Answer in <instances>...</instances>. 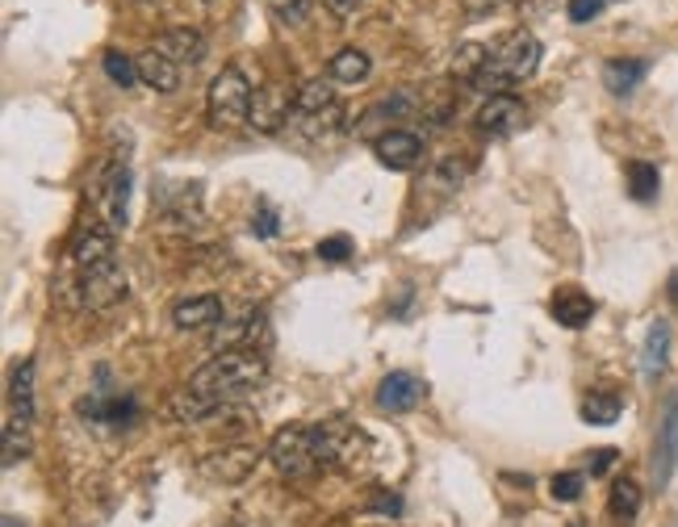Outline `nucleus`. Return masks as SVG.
<instances>
[{
    "label": "nucleus",
    "mask_w": 678,
    "mask_h": 527,
    "mask_svg": "<svg viewBox=\"0 0 678 527\" xmlns=\"http://www.w3.org/2000/svg\"><path fill=\"white\" fill-rule=\"evenodd\" d=\"M666 360H670V322H649V336H645V348H641V373L649 381H657L666 373Z\"/></svg>",
    "instance_id": "nucleus-20"
},
{
    "label": "nucleus",
    "mask_w": 678,
    "mask_h": 527,
    "mask_svg": "<svg viewBox=\"0 0 678 527\" xmlns=\"http://www.w3.org/2000/svg\"><path fill=\"white\" fill-rule=\"evenodd\" d=\"M318 260H322V264H343V260H352V239H348V234L322 239V243H318Z\"/></svg>",
    "instance_id": "nucleus-35"
},
{
    "label": "nucleus",
    "mask_w": 678,
    "mask_h": 527,
    "mask_svg": "<svg viewBox=\"0 0 678 527\" xmlns=\"http://www.w3.org/2000/svg\"><path fill=\"white\" fill-rule=\"evenodd\" d=\"M615 461H620L615 448H594L591 457H587V469H591V477H603V473H612Z\"/></svg>",
    "instance_id": "nucleus-38"
},
{
    "label": "nucleus",
    "mask_w": 678,
    "mask_h": 527,
    "mask_svg": "<svg viewBox=\"0 0 678 527\" xmlns=\"http://www.w3.org/2000/svg\"><path fill=\"white\" fill-rule=\"evenodd\" d=\"M252 101L255 92L248 85V76H243V67H222L218 76H214L210 85V101H206V113H210V127L214 130H231V127H243L248 118H252Z\"/></svg>",
    "instance_id": "nucleus-5"
},
{
    "label": "nucleus",
    "mask_w": 678,
    "mask_h": 527,
    "mask_svg": "<svg viewBox=\"0 0 678 527\" xmlns=\"http://www.w3.org/2000/svg\"><path fill=\"white\" fill-rule=\"evenodd\" d=\"M620 410H624V402H620V394H612V389H594V394L582 398V419L591 422V427L615 422L620 419Z\"/></svg>",
    "instance_id": "nucleus-27"
},
{
    "label": "nucleus",
    "mask_w": 678,
    "mask_h": 527,
    "mask_svg": "<svg viewBox=\"0 0 678 527\" xmlns=\"http://www.w3.org/2000/svg\"><path fill=\"white\" fill-rule=\"evenodd\" d=\"M155 51H164L172 64H201L206 59V39L197 34V30H189V25H176V30H164L160 39H155Z\"/></svg>",
    "instance_id": "nucleus-17"
},
{
    "label": "nucleus",
    "mask_w": 678,
    "mask_h": 527,
    "mask_svg": "<svg viewBox=\"0 0 678 527\" xmlns=\"http://www.w3.org/2000/svg\"><path fill=\"white\" fill-rule=\"evenodd\" d=\"M461 4H466L469 13H490V9L499 4V0H461Z\"/></svg>",
    "instance_id": "nucleus-43"
},
{
    "label": "nucleus",
    "mask_w": 678,
    "mask_h": 527,
    "mask_svg": "<svg viewBox=\"0 0 678 527\" xmlns=\"http://www.w3.org/2000/svg\"><path fill=\"white\" fill-rule=\"evenodd\" d=\"M645 76H649V59H608L603 67V85L615 97H628Z\"/></svg>",
    "instance_id": "nucleus-22"
},
{
    "label": "nucleus",
    "mask_w": 678,
    "mask_h": 527,
    "mask_svg": "<svg viewBox=\"0 0 678 527\" xmlns=\"http://www.w3.org/2000/svg\"><path fill=\"white\" fill-rule=\"evenodd\" d=\"M252 130H260V134H276L281 127H289L294 122V97L285 92V88L276 85H264L260 92H255L252 101Z\"/></svg>",
    "instance_id": "nucleus-12"
},
{
    "label": "nucleus",
    "mask_w": 678,
    "mask_h": 527,
    "mask_svg": "<svg viewBox=\"0 0 678 527\" xmlns=\"http://www.w3.org/2000/svg\"><path fill=\"white\" fill-rule=\"evenodd\" d=\"M168 415L176 422H206L218 415V402L201 398V394H193V389H181V394H172Z\"/></svg>",
    "instance_id": "nucleus-25"
},
{
    "label": "nucleus",
    "mask_w": 678,
    "mask_h": 527,
    "mask_svg": "<svg viewBox=\"0 0 678 527\" xmlns=\"http://www.w3.org/2000/svg\"><path fill=\"white\" fill-rule=\"evenodd\" d=\"M76 410H80V419L92 422V427H130V422L139 419V402L130 398V394H88V398L76 402Z\"/></svg>",
    "instance_id": "nucleus-9"
},
{
    "label": "nucleus",
    "mask_w": 678,
    "mask_h": 527,
    "mask_svg": "<svg viewBox=\"0 0 678 527\" xmlns=\"http://www.w3.org/2000/svg\"><path fill=\"white\" fill-rule=\"evenodd\" d=\"M25 457H30V419L9 415V419H4V469L22 464Z\"/></svg>",
    "instance_id": "nucleus-30"
},
{
    "label": "nucleus",
    "mask_w": 678,
    "mask_h": 527,
    "mask_svg": "<svg viewBox=\"0 0 678 527\" xmlns=\"http://www.w3.org/2000/svg\"><path fill=\"white\" fill-rule=\"evenodd\" d=\"M461 180H466V164L457 160V155H445V160H436L431 168L424 172V185L419 193H436V197H448V193L461 189Z\"/></svg>",
    "instance_id": "nucleus-23"
},
{
    "label": "nucleus",
    "mask_w": 678,
    "mask_h": 527,
    "mask_svg": "<svg viewBox=\"0 0 678 527\" xmlns=\"http://www.w3.org/2000/svg\"><path fill=\"white\" fill-rule=\"evenodd\" d=\"M373 494H378V498H373V510H390V515H398V510H403V503H398V498H394V490H373Z\"/></svg>",
    "instance_id": "nucleus-41"
},
{
    "label": "nucleus",
    "mask_w": 678,
    "mask_h": 527,
    "mask_svg": "<svg viewBox=\"0 0 678 527\" xmlns=\"http://www.w3.org/2000/svg\"><path fill=\"white\" fill-rule=\"evenodd\" d=\"M570 527H582V524H570Z\"/></svg>",
    "instance_id": "nucleus-44"
},
{
    "label": "nucleus",
    "mask_w": 678,
    "mask_h": 527,
    "mask_svg": "<svg viewBox=\"0 0 678 527\" xmlns=\"http://www.w3.org/2000/svg\"><path fill=\"white\" fill-rule=\"evenodd\" d=\"M276 18H281L285 25H302L306 22V0H289V4L276 0Z\"/></svg>",
    "instance_id": "nucleus-40"
},
{
    "label": "nucleus",
    "mask_w": 678,
    "mask_h": 527,
    "mask_svg": "<svg viewBox=\"0 0 678 527\" xmlns=\"http://www.w3.org/2000/svg\"><path fill=\"white\" fill-rule=\"evenodd\" d=\"M608 510H612V519H620V524H633L636 510H641V485H636L633 477H620V482L612 485Z\"/></svg>",
    "instance_id": "nucleus-29"
},
{
    "label": "nucleus",
    "mask_w": 678,
    "mask_h": 527,
    "mask_svg": "<svg viewBox=\"0 0 678 527\" xmlns=\"http://www.w3.org/2000/svg\"><path fill=\"white\" fill-rule=\"evenodd\" d=\"M424 381L415 377V373H385L382 385H378V410L385 415H406V410H415L419 402H424Z\"/></svg>",
    "instance_id": "nucleus-14"
},
{
    "label": "nucleus",
    "mask_w": 678,
    "mask_h": 527,
    "mask_svg": "<svg viewBox=\"0 0 678 527\" xmlns=\"http://www.w3.org/2000/svg\"><path fill=\"white\" fill-rule=\"evenodd\" d=\"M369 72H373V59L364 51H357V46H343L336 59L327 64V76L336 85H361V80H369Z\"/></svg>",
    "instance_id": "nucleus-24"
},
{
    "label": "nucleus",
    "mask_w": 678,
    "mask_h": 527,
    "mask_svg": "<svg viewBox=\"0 0 678 527\" xmlns=\"http://www.w3.org/2000/svg\"><path fill=\"white\" fill-rule=\"evenodd\" d=\"M322 436H327V461L343 464V469H352V464H361V457L369 452V440H364L361 431H352V427H322Z\"/></svg>",
    "instance_id": "nucleus-18"
},
{
    "label": "nucleus",
    "mask_w": 678,
    "mask_h": 527,
    "mask_svg": "<svg viewBox=\"0 0 678 527\" xmlns=\"http://www.w3.org/2000/svg\"><path fill=\"white\" fill-rule=\"evenodd\" d=\"M88 201H92V218L106 222L109 231H127L130 213V164L127 160H101L92 180H88Z\"/></svg>",
    "instance_id": "nucleus-4"
},
{
    "label": "nucleus",
    "mask_w": 678,
    "mask_h": 527,
    "mask_svg": "<svg viewBox=\"0 0 678 527\" xmlns=\"http://www.w3.org/2000/svg\"><path fill=\"white\" fill-rule=\"evenodd\" d=\"M520 127H524V101L511 97V92H499V97H490L486 106L478 109V130L486 139H507Z\"/></svg>",
    "instance_id": "nucleus-13"
},
{
    "label": "nucleus",
    "mask_w": 678,
    "mask_h": 527,
    "mask_svg": "<svg viewBox=\"0 0 678 527\" xmlns=\"http://www.w3.org/2000/svg\"><path fill=\"white\" fill-rule=\"evenodd\" d=\"M9 415L34 422V360H22L9 377Z\"/></svg>",
    "instance_id": "nucleus-21"
},
{
    "label": "nucleus",
    "mask_w": 678,
    "mask_h": 527,
    "mask_svg": "<svg viewBox=\"0 0 678 527\" xmlns=\"http://www.w3.org/2000/svg\"><path fill=\"white\" fill-rule=\"evenodd\" d=\"M276 231H281V218H276V210L269 201H260V213L252 218V234L255 239H273Z\"/></svg>",
    "instance_id": "nucleus-37"
},
{
    "label": "nucleus",
    "mask_w": 678,
    "mask_h": 527,
    "mask_svg": "<svg viewBox=\"0 0 678 527\" xmlns=\"http://www.w3.org/2000/svg\"><path fill=\"white\" fill-rule=\"evenodd\" d=\"M255 461H260V452L248 448V443H239V448H222V452H214L201 461V477H210L218 485H239L252 477Z\"/></svg>",
    "instance_id": "nucleus-10"
},
{
    "label": "nucleus",
    "mask_w": 678,
    "mask_h": 527,
    "mask_svg": "<svg viewBox=\"0 0 678 527\" xmlns=\"http://www.w3.org/2000/svg\"><path fill=\"white\" fill-rule=\"evenodd\" d=\"M536 64H540V43H536V34H528V30H515L511 39H503V43L490 51V64L482 67V76L473 80V88L478 92H503L507 85H520V80H528L532 72H536Z\"/></svg>",
    "instance_id": "nucleus-3"
},
{
    "label": "nucleus",
    "mask_w": 678,
    "mask_h": 527,
    "mask_svg": "<svg viewBox=\"0 0 678 527\" xmlns=\"http://www.w3.org/2000/svg\"><path fill=\"white\" fill-rule=\"evenodd\" d=\"M269 461L289 482L310 477L315 469L327 464V436H322V427H306V422L281 427L273 436V443H269Z\"/></svg>",
    "instance_id": "nucleus-2"
},
{
    "label": "nucleus",
    "mask_w": 678,
    "mask_h": 527,
    "mask_svg": "<svg viewBox=\"0 0 678 527\" xmlns=\"http://www.w3.org/2000/svg\"><path fill=\"white\" fill-rule=\"evenodd\" d=\"M327 4L336 9L339 18H348V13H357V4H361V0H327Z\"/></svg>",
    "instance_id": "nucleus-42"
},
{
    "label": "nucleus",
    "mask_w": 678,
    "mask_h": 527,
    "mask_svg": "<svg viewBox=\"0 0 678 527\" xmlns=\"http://www.w3.org/2000/svg\"><path fill=\"white\" fill-rule=\"evenodd\" d=\"M113 239H118V234L109 231L106 222L88 218L85 227L72 234V268H76V273H85V268L109 264V260H113Z\"/></svg>",
    "instance_id": "nucleus-8"
},
{
    "label": "nucleus",
    "mask_w": 678,
    "mask_h": 527,
    "mask_svg": "<svg viewBox=\"0 0 678 527\" xmlns=\"http://www.w3.org/2000/svg\"><path fill=\"white\" fill-rule=\"evenodd\" d=\"M603 4H608V0H570V22H594V18H599V13H603Z\"/></svg>",
    "instance_id": "nucleus-39"
},
{
    "label": "nucleus",
    "mask_w": 678,
    "mask_h": 527,
    "mask_svg": "<svg viewBox=\"0 0 678 527\" xmlns=\"http://www.w3.org/2000/svg\"><path fill=\"white\" fill-rule=\"evenodd\" d=\"M411 109H415V101H411L406 92H398V97H385L382 106H373V109H369V113H364L361 127H357V130H369V127H373V122H382V118H385V122H394V118H406Z\"/></svg>",
    "instance_id": "nucleus-33"
},
{
    "label": "nucleus",
    "mask_w": 678,
    "mask_h": 527,
    "mask_svg": "<svg viewBox=\"0 0 678 527\" xmlns=\"http://www.w3.org/2000/svg\"><path fill=\"white\" fill-rule=\"evenodd\" d=\"M661 189V176H657L654 164H645V160H636L633 168H628V193H633L641 206H649Z\"/></svg>",
    "instance_id": "nucleus-31"
},
{
    "label": "nucleus",
    "mask_w": 678,
    "mask_h": 527,
    "mask_svg": "<svg viewBox=\"0 0 678 527\" xmlns=\"http://www.w3.org/2000/svg\"><path fill=\"white\" fill-rule=\"evenodd\" d=\"M76 294H80L76 301L85 310H109V306H118L127 297V273L118 268V260L85 268V273H76Z\"/></svg>",
    "instance_id": "nucleus-6"
},
{
    "label": "nucleus",
    "mask_w": 678,
    "mask_h": 527,
    "mask_svg": "<svg viewBox=\"0 0 678 527\" xmlns=\"http://www.w3.org/2000/svg\"><path fill=\"white\" fill-rule=\"evenodd\" d=\"M582 473H557L549 482V490H553V498L557 503H573V498H582Z\"/></svg>",
    "instance_id": "nucleus-36"
},
{
    "label": "nucleus",
    "mask_w": 678,
    "mask_h": 527,
    "mask_svg": "<svg viewBox=\"0 0 678 527\" xmlns=\"http://www.w3.org/2000/svg\"><path fill=\"white\" fill-rule=\"evenodd\" d=\"M486 64H490V46L461 43L457 46V55H452V76H457V80H466V85H473V80L482 76V67Z\"/></svg>",
    "instance_id": "nucleus-28"
},
{
    "label": "nucleus",
    "mask_w": 678,
    "mask_h": 527,
    "mask_svg": "<svg viewBox=\"0 0 678 527\" xmlns=\"http://www.w3.org/2000/svg\"><path fill=\"white\" fill-rule=\"evenodd\" d=\"M373 155H378V164L390 172H406L415 168V160L424 155V139L415 134V130H385L373 139Z\"/></svg>",
    "instance_id": "nucleus-11"
},
{
    "label": "nucleus",
    "mask_w": 678,
    "mask_h": 527,
    "mask_svg": "<svg viewBox=\"0 0 678 527\" xmlns=\"http://www.w3.org/2000/svg\"><path fill=\"white\" fill-rule=\"evenodd\" d=\"M549 315L561 322V327H570V331H582L587 322L594 318V297L582 294L578 285H561L557 294L549 297Z\"/></svg>",
    "instance_id": "nucleus-16"
},
{
    "label": "nucleus",
    "mask_w": 678,
    "mask_h": 527,
    "mask_svg": "<svg viewBox=\"0 0 678 527\" xmlns=\"http://www.w3.org/2000/svg\"><path fill=\"white\" fill-rule=\"evenodd\" d=\"M101 64H106V76L118 88H130L134 80H139V59H130V55H122V51H106Z\"/></svg>",
    "instance_id": "nucleus-32"
},
{
    "label": "nucleus",
    "mask_w": 678,
    "mask_h": 527,
    "mask_svg": "<svg viewBox=\"0 0 678 527\" xmlns=\"http://www.w3.org/2000/svg\"><path fill=\"white\" fill-rule=\"evenodd\" d=\"M139 80L147 88H155V92H176L181 88V67L172 64L164 51H143L139 55Z\"/></svg>",
    "instance_id": "nucleus-19"
},
{
    "label": "nucleus",
    "mask_w": 678,
    "mask_h": 527,
    "mask_svg": "<svg viewBox=\"0 0 678 527\" xmlns=\"http://www.w3.org/2000/svg\"><path fill=\"white\" fill-rule=\"evenodd\" d=\"M294 127L306 134V139H322L331 127H339V106L322 109V113H310V118H294Z\"/></svg>",
    "instance_id": "nucleus-34"
},
{
    "label": "nucleus",
    "mask_w": 678,
    "mask_h": 527,
    "mask_svg": "<svg viewBox=\"0 0 678 527\" xmlns=\"http://www.w3.org/2000/svg\"><path fill=\"white\" fill-rule=\"evenodd\" d=\"M336 106V92H331V80H306V85L294 92V118H310V113H322V109Z\"/></svg>",
    "instance_id": "nucleus-26"
},
{
    "label": "nucleus",
    "mask_w": 678,
    "mask_h": 527,
    "mask_svg": "<svg viewBox=\"0 0 678 527\" xmlns=\"http://www.w3.org/2000/svg\"><path fill=\"white\" fill-rule=\"evenodd\" d=\"M218 322H222V297L214 294L181 297L172 306V327H181V331H210Z\"/></svg>",
    "instance_id": "nucleus-15"
},
{
    "label": "nucleus",
    "mask_w": 678,
    "mask_h": 527,
    "mask_svg": "<svg viewBox=\"0 0 678 527\" xmlns=\"http://www.w3.org/2000/svg\"><path fill=\"white\" fill-rule=\"evenodd\" d=\"M269 377V360L264 352L252 348H227L214 360H206L189 377V389L201 398L218 402V406H234L239 398H248L260 381Z\"/></svg>",
    "instance_id": "nucleus-1"
},
{
    "label": "nucleus",
    "mask_w": 678,
    "mask_h": 527,
    "mask_svg": "<svg viewBox=\"0 0 678 527\" xmlns=\"http://www.w3.org/2000/svg\"><path fill=\"white\" fill-rule=\"evenodd\" d=\"M654 485L666 490L670 477L678 469V398H666L661 406V422H657V436H654Z\"/></svg>",
    "instance_id": "nucleus-7"
}]
</instances>
